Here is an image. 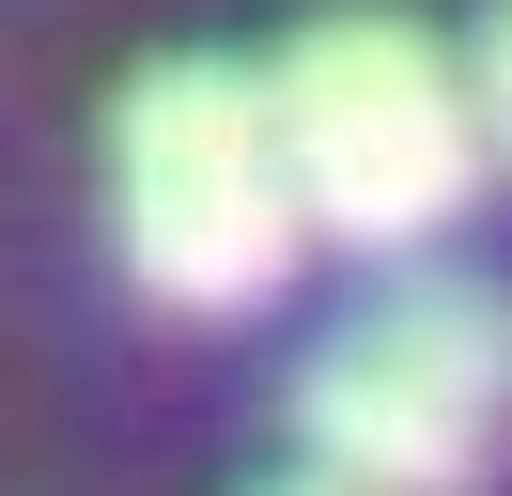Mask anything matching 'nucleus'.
Returning <instances> with one entry per match:
<instances>
[{"label": "nucleus", "instance_id": "obj_2", "mask_svg": "<svg viewBox=\"0 0 512 496\" xmlns=\"http://www.w3.org/2000/svg\"><path fill=\"white\" fill-rule=\"evenodd\" d=\"M264 93H280V155H295V186H311V233L419 248V233L466 217L481 93H466V62H450L435 31H404V16H311L280 62H264Z\"/></svg>", "mask_w": 512, "mask_h": 496}, {"label": "nucleus", "instance_id": "obj_1", "mask_svg": "<svg viewBox=\"0 0 512 496\" xmlns=\"http://www.w3.org/2000/svg\"><path fill=\"white\" fill-rule=\"evenodd\" d=\"M109 233L156 310H264L311 233V186L280 155V93L249 62H156L109 109Z\"/></svg>", "mask_w": 512, "mask_h": 496}, {"label": "nucleus", "instance_id": "obj_3", "mask_svg": "<svg viewBox=\"0 0 512 496\" xmlns=\"http://www.w3.org/2000/svg\"><path fill=\"white\" fill-rule=\"evenodd\" d=\"M497 403H512V310L481 279H419L295 372V450L357 496H450L497 434Z\"/></svg>", "mask_w": 512, "mask_h": 496}, {"label": "nucleus", "instance_id": "obj_5", "mask_svg": "<svg viewBox=\"0 0 512 496\" xmlns=\"http://www.w3.org/2000/svg\"><path fill=\"white\" fill-rule=\"evenodd\" d=\"M264 496H357V481H264Z\"/></svg>", "mask_w": 512, "mask_h": 496}, {"label": "nucleus", "instance_id": "obj_4", "mask_svg": "<svg viewBox=\"0 0 512 496\" xmlns=\"http://www.w3.org/2000/svg\"><path fill=\"white\" fill-rule=\"evenodd\" d=\"M466 93H481V140L512 155V0H497V16L466 31Z\"/></svg>", "mask_w": 512, "mask_h": 496}]
</instances>
